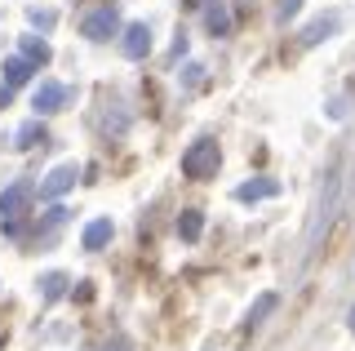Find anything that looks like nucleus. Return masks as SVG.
I'll use <instances>...</instances> for the list:
<instances>
[{
	"mask_svg": "<svg viewBox=\"0 0 355 351\" xmlns=\"http://www.w3.org/2000/svg\"><path fill=\"white\" fill-rule=\"evenodd\" d=\"M218 160H222L218 142L214 138H196L191 147L182 151V173H187V178H214V173H218Z\"/></svg>",
	"mask_w": 355,
	"mask_h": 351,
	"instance_id": "obj_1",
	"label": "nucleus"
},
{
	"mask_svg": "<svg viewBox=\"0 0 355 351\" xmlns=\"http://www.w3.org/2000/svg\"><path fill=\"white\" fill-rule=\"evenodd\" d=\"M31 196H36V187H31V178H18V182H9V187L0 191V223H18V218L27 214Z\"/></svg>",
	"mask_w": 355,
	"mask_h": 351,
	"instance_id": "obj_2",
	"label": "nucleus"
},
{
	"mask_svg": "<svg viewBox=\"0 0 355 351\" xmlns=\"http://www.w3.org/2000/svg\"><path fill=\"white\" fill-rule=\"evenodd\" d=\"M80 31L89 40H111L120 31V14H116V5H103V9H94V14H85L80 18Z\"/></svg>",
	"mask_w": 355,
	"mask_h": 351,
	"instance_id": "obj_3",
	"label": "nucleus"
},
{
	"mask_svg": "<svg viewBox=\"0 0 355 351\" xmlns=\"http://www.w3.org/2000/svg\"><path fill=\"white\" fill-rule=\"evenodd\" d=\"M67 98H71V89L58 80H40V89L36 98H31V107H36V116H53V112H62L67 107Z\"/></svg>",
	"mask_w": 355,
	"mask_h": 351,
	"instance_id": "obj_4",
	"label": "nucleus"
},
{
	"mask_svg": "<svg viewBox=\"0 0 355 351\" xmlns=\"http://www.w3.org/2000/svg\"><path fill=\"white\" fill-rule=\"evenodd\" d=\"M76 178H80V169H76V164H58V169L40 182V200H58V196H67V191L76 187Z\"/></svg>",
	"mask_w": 355,
	"mask_h": 351,
	"instance_id": "obj_5",
	"label": "nucleus"
},
{
	"mask_svg": "<svg viewBox=\"0 0 355 351\" xmlns=\"http://www.w3.org/2000/svg\"><path fill=\"white\" fill-rule=\"evenodd\" d=\"M120 49H125V58H147L151 49V27L147 23H129L120 31Z\"/></svg>",
	"mask_w": 355,
	"mask_h": 351,
	"instance_id": "obj_6",
	"label": "nucleus"
},
{
	"mask_svg": "<svg viewBox=\"0 0 355 351\" xmlns=\"http://www.w3.org/2000/svg\"><path fill=\"white\" fill-rule=\"evenodd\" d=\"M271 196H280V182H275V178H249V182H240V187H236V200H244V205L271 200Z\"/></svg>",
	"mask_w": 355,
	"mask_h": 351,
	"instance_id": "obj_7",
	"label": "nucleus"
},
{
	"mask_svg": "<svg viewBox=\"0 0 355 351\" xmlns=\"http://www.w3.org/2000/svg\"><path fill=\"white\" fill-rule=\"evenodd\" d=\"M31 71H36V67H31L22 53H14V58H5V67H0V80H5L9 89H18V85H27V80H31Z\"/></svg>",
	"mask_w": 355,
	"mask_h": 351,
	"instance_id": "obj_8",
	"label": "nucleus"
},
{
	"mask_svg": "<svg viewBox=\"0 0 355 351\" xmlns=\"http://www.w3.org/2000/svg\"><path fill=\"white\" fill-rule=\"evenodd\" d=\"M44 142H49V134H44V125H40V120H27V125H22L18 134H14V147H18V151L44 147Z\"/></svg>",
	"mask_w": 355,
	"mask_h": 351,
	"instance_id": "obj_9",
	"label": "nucleus"
},
{
	"mask_svg": "<svg viewBox=\"0 0 355 351\" xmlns=\"http://www.w3.org/2000/svg\"><path fill=\"white\" fill-rule=\"evenodd\" d=\"M22 58H27L31 67H44V62L53 58L49 40H44V36H22Z\"/></svg>",
	"mask_w": 355,
	"mask_h": 351,
	"instance_id": "obj_10",
	"label": "nucleus"
},
{
	"mask_svg": "<svg viewBox=\"0 0 355 351\" xmlns=\"http://www.w3.org/2000/svg\"><path fill=\"white\" fill-rule=\"evenodd\" d=\"M111 232H116V227H111V218H94V223L85 227V249H103L107 240H111Z\"/></svg>",
	"mask_w": 355,
	"mask_h": 351,
	"instance_id": "obj_11",
	"label": "nucleus"
},
{
	"mask_svg": "<svg viewBox=\"0 0 355 351\" xmlns=\"http://www.w3.org/2000/svg\"><path fill=\"white\" fill-rule=\"evenodd\" d=\"M333 31H338V14H329V18H315L306 31H302V45L311 49V45H320V40H329Z\"/></svg>",
	"mask_w": 355,
	"mask_h": 351,
	"instance_id": "obj_12",
	"label": "nucleus"
},
{
	"mask_svg": "<svg viewBox=\"0 0 355 351\" xmlns=\"http://www.w3.org/2000/svg\"><path fill=\"white\" fill-rule=\"evenodd\" d=\"M275 302H280V298H275V293H262V298L249 307V316H244V329H258V325L266 320V316L275 311Z\"/></svg>",
	"mask_w": 355,
	"mask_h": 351,
	"instance_id": "obj_13",
	"label": "nucleus"
},
{
	"mask_svg": "<svg viewBox=\"0 0 355 351\" xmlns=\"http://www.w3.org/2000/svg\"><path fill=\"white\" fill-rule=\"evenodd\" d=\"M62 293H67V276H62V271H49V276H40V298H44V302H58Z\"/></svg>",
	"mask_w": 355,
	"mask_h": 351,
	"instance_id": "obj_14",
	"label": "nucleus"
},
{
	"mask_svg": "<svg viewBox=\"0 0 355 351\" xmlns=\"http://www.w3.org/2000/svg\"><path fill=\"white\" fill-rule=\"evenodd\" d=\"M200 232H205V214L187 209L182 218H178V236H182V240H200Z\"/></svg>",
	"mask_w": 355,
	"mask_h": 351,
	"instance_id": "obj_15",
	"label": "nucleus"
},
{
	"mask_svg": "<svg viewBox=\"0 0 355 351\" xmlns=\"http://www.w3.org/2000/svg\"><path fill=\"white\" fill-rule=\"evenodd\" d=\"M205 23H209V31H214V36H227V31H231V14H227L222 5H209V9H205Z\"/></svg>",
	"mask_w": 355,
	"mask_h": 351,
	"instance_id": "obj_16",
	"label": "nucleus"
},
{
	"mask_svg": "<svg viewBox=\"0 0 355 351\" xmlns=\"http://www.w3.org/2000/svg\"><path fill=\"white\" fill-rule=\"evenodd\" d=\"M27 18H31V27H40V31H53V23H58V14H53V9H40V5H31Z\"/></svg>",
	"mask_w": 355,
	"mask_h": 351,
	"instance_id": "obj_17",
	"label": "nucleus"
},
{
	"mask_svg": "<svg viewBox=\"0 0 355 351\" xmlns=\"http://www.w3.org/2000/svg\"><path fill=\"white\" fill-rule=\"evenodd\" d=\"M297 9H302V0H275V23H288Z\"/></svg>",
	"mask_w": 355,
	"mask_h": 351,
	"instance_id": "obj_18",
	"label": "nucleus"
},
{
	"mask_svg": "<svg viewBox=\"0 0 355 351\" xmlns=\"http://www.w3.org/2000/svg\"><path fill=\"white\" fill-rule=\"evenodd\" d=\"M58 223H67V209H62V205H53V209H49V227H58Z\"/></svg>",
	"mask_w": 355,
	"mask_h": 351,
	"instance_id": "obj_19",
	"label": "nucleus"
},
{
	"mask_svg": "<svg viewBox=\"0 0 355 351\" xmlns=\"http://www.w3.org/2000/svg\"><path fill=\"white\" fill-rule=\"evenodd\" d=\"M103 351H129L125 338H111V343H103Z\"/></svg>",
	"mask_w": 355,
	"mask_h": 351,
	"instance_id": "obj_20",
	"label": "nucleus"
},
{
	"mask_svg": "<svg viewBox=\"0 0 355 351\" xmlns=\"http://www.w3.org/2000/svg\"><path fill=\"white\" fill-rule=\"evenodd\" d=\"M9 98H14V89H9V85H0V107H9Z\"/></svg>",
	"mask_w": 355,
	"mask_h": 351,
	"instance_id": "obj_21",
	"label": "nucleus"
},
{
	"mask_svg": "<svg viewBox=\"0 0 355 351\" xmlns=\"http://www.w3.org/2000/svg\"><path fill=\"white\" fill-rule=\"evenodd\" d=\"M347 320H351V334H355V307H351V316H347Z\"/></svg>",
	"mask_w": 355,
	"mask_h": 351,
	"instance_id": "obj_22",
	"label": "nucleus"
}]
</instances>
